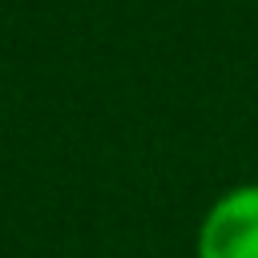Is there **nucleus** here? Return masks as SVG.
<instances>
[{
	"label": "nucleus",
	"mask_w": 258,
	"mask_h": 258,
	"mask_svg": "<svg viewBox=\"0 0 258 258\" xmlns=\"http://www.w3.org/2000/svg\"><path fill=\"white\" fill-rule=\"evenodd\" d=\"M194 258H258V181H238L206 206Z\"/></svg>",
	"instance_id": "obj_1"
}]
</instances>
